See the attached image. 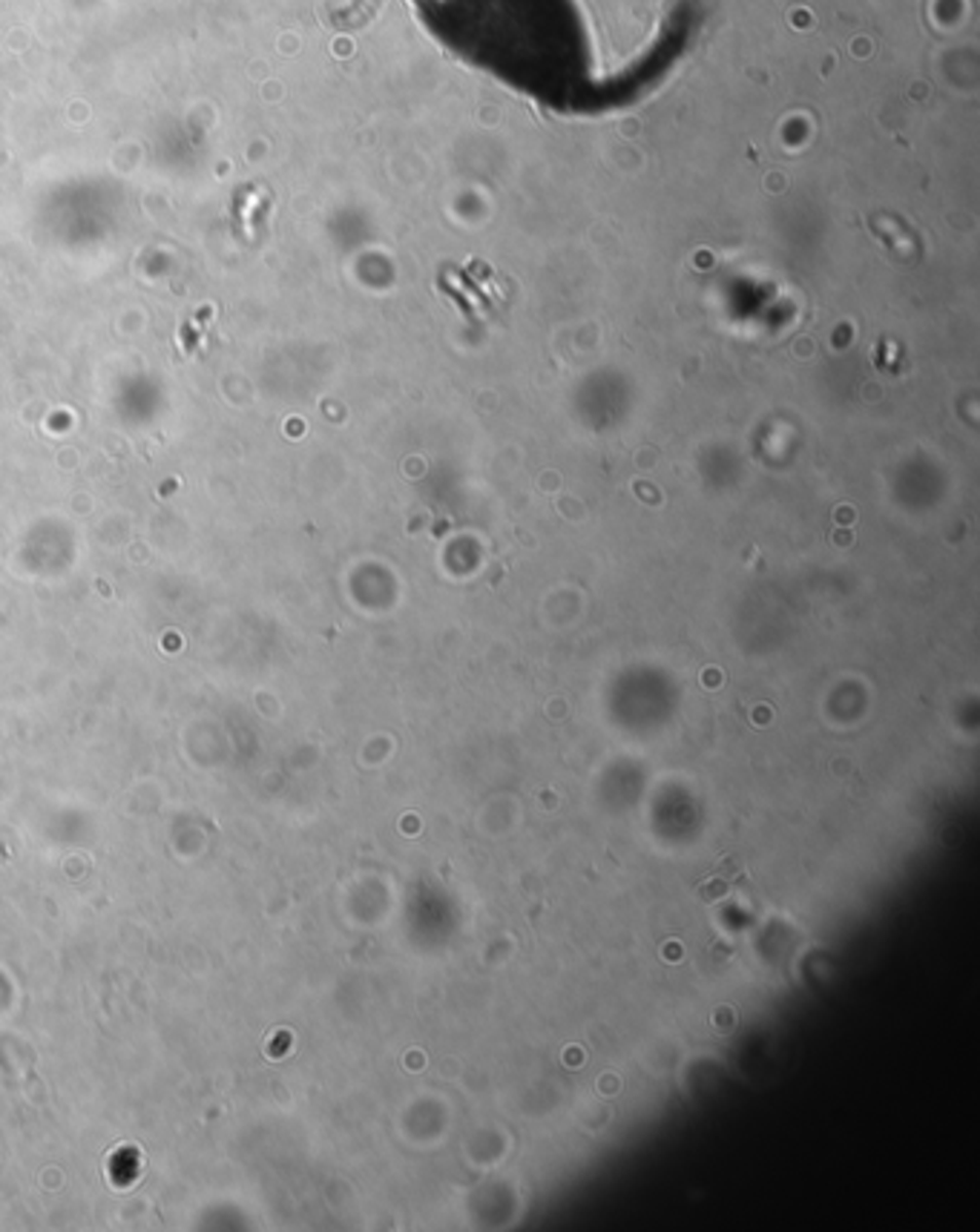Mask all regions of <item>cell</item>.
<instances>
[{
	"mask_svg": "<svg viewBox=\"0 0 980 1232\" xmlns=\"http://www.w3.org/2000/svg\"><path fill=\"white\" fill-rule=\"evenodd\" d=\"M443 49L558 115L621 107L583 0H412Z\"/></svg>",
	"mask_w": 980,
	"mask_h": 1232,
	"instance_id": "obj_1",
	"label": "cell"
}]
</instances>
